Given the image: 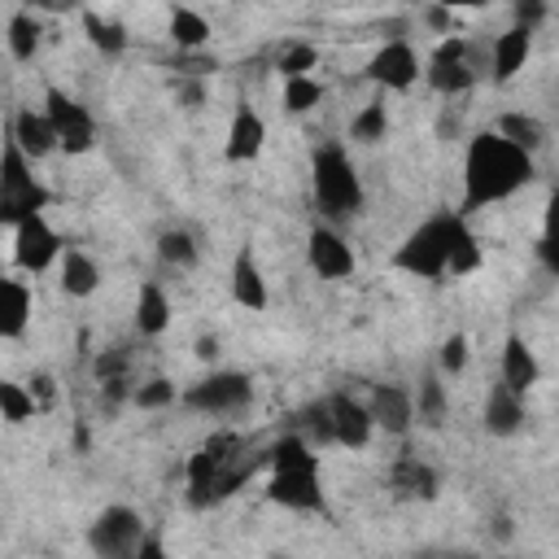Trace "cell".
Returning a JSON list of instances; mask_svg holds the SVG:
<instances>
[{"instance_id":"681fc988","label":"cell","mask_w":559,"mask_h":559,"mask_svg":"<svg viewBox=\"0 0 559 559\" xmlns=\"http://www.w3.org/2000/svg\"><path fill=\"white\" fill-rule=\"evenodd\" d=\"M140 559H162V542L144 537V542H140Z\"/></svg>"},{"instance_id":"7dc6e473","label":"cell","mask_w":559,"mask_h":559,"mask_svg":"<svg viewBox=\"0 0 559 559\" xmlns=\"http://www.w3.org/2000/svg\"><path fill=\"white\" fill-rule=\"evenodd\" d=\"M192 354H197L201 362H210V358L218 354V341H214V336H197V345H192Z\"/></svg>"},{"instance_id":"f907efd6","label":"cell","mask_w":559,"mask_h":559,"mask_svg":"<svg viewBox=\"0 0 559 559\" xmlns=\"http://www.w3.org/2000/svg\"><path fill=\"white\" fill-rule=\"evenodd\" d=\"M441 4H445V9H454V13H459V9H485V4H489V0H441Z\"/></svg>"},{"instance_id":"60d3db41","label":"cell","mask_w":559,"mask_h":559,"mask_svg":"<svg viewBox=\"0 0 559 559\" xmlns=\"http://www.w3.org/2000/svg\"><path fill=\"white\" fill-rule=\"evenodd\" d=\"M127 367H131V354H127L122 345L100 349V354H96V362H92V371H96V380H100V384H105V380H127Z\"/></svg>"},{"instance_id":"ab89813d","label":"cell","mask_w":559,"mask_h":559,"mask_svg":"<svg viewBox=\"0 0 559 559\" xmlns=\"http://www.w3.org/2000/svg\"><path fill=\"white\" fill-rule=\"evenodd\" d=\"M131 402H135L140 411H162V406H170V402H175V384H170L166 376H153V380L135 384Z\"/></svg>"},{"instance_id":"9c48e42d","label":"cell","mask_w":559,"mask_h":559,"mask_svg":"<svg viewBox=\"0 0 559 559\" xmlns=\"http://www.w3.org/2000/svg\"><path fill=\"white\" fill-rule=\"evenodd\" d=\"M57 258H61V236H57V227L44 218V210L26 214V218L13 227V262H17L26 275H44Z\"/></svg>"},{"instance_id":"ac0fdd59","label":"cell","mask_w":559,"mask_h":559,"mask_svg":"<svg viewBox=\"0 0 559 559\" xmlns=\"http://www.w3.org/2000/svg\"><path fill=\"white\" fill-rule=\"evenodd\" d=\"M332 406V428H336V445H349V450H362L376 432V419H371V406L349 397V393H332L328 397Z\"/></svg>"},{"instance_id":"7bdbcfd3","label":"cell","mask_w":559,"mask_h":559,"mask_svg":"<svg viewBox=\"0 0 559 559\" xmlns=\"http://www.w3.org/2000/svg\"><path fill=\"white\" fill-rule=\"evenodd\" d=\"M31 393H35V402H39V411H48V406L57 402V384H52V376L39 371V376L31 380Z\"/></svg>"},{"instance_id":"83f0119b","label":"cell","mask_w":559,"mask_h":559,"mask_svg":"<svg viewBox=\"0 0 559 559\" xmlns=\"http://www.w3.org/2000/svg\"><path fill=\"white\" fill-rule=\"evenodd\" d=\"M170 44L179 52H201L210 44V22L197 9H188V4L170 9Z\"/></svg>"},{"instance_id":"4fadbf2b","label":"cell","mask_w":559,"mask_h":559,"mask_svg":"<svg viewBox=\"0 0 559 559\" xmlns=\"http://www.w3.org/2000/svg\"><path fill=\"white\" fill-rule=\"evenodd\" d=\"M306 262H310V271L323 275V280H349L354 266H358L349 240H345L336 227H314V231L306 236Z\"/></svg>"},{"instance_id":"52a82bcc","label":"cell","mask_w":559,"mask_h":559,"mask_svg":"<svg viewBox=\"0 0 559 559\" xmlns=\"http://www.w3.org/2000/svg\"><path fill=\"white\" fill-rule=\"evenodd\" d=\"M140 542H144V520L140 511L114 502L105 507L92 524H87V546L100 555V559H127V555H140Z\"/></svg>"},{"instance_id":"7a4b0ae2","label":"cell","mask_w":559,"mask_h":559,"mask_svg":"<svg viewBox=\"0 0 559 559\" xmlns=\"http://www.w3.org/2000/svg\"><path fill=\"white\" fill-rule=\"evenodd\" d=\"M188 480V507L205 511L231 498L249 480V463H240V437L236 432H210L183 463Z\"/></svg>"},{"instance_id":"2e32d148","label":"cell","mask_w":559,"mask_h":559,"mask_svg":"<svg viewBox=\"0 0 559 559\" xmlns=\"http://www.w3.org/2000/svg\"><path fill=\"white\" fill-rule=\"evenodd\" d=\"M9 140H17L22 144V153L31 157V162H44L48 153H57L61 148V140H57V127H52V118L44 114V109H17L13 118H9Z\"/></svg>"},{"instance_id":"c3c4849f","label":"cell","mask_w":559,"mask_h":559,"mask_svg":"<svg viewBox=\"0 0 559 559\" xmlns=\"http://www.w3.org/2000/svg\"><path fill=\"white\" fill-rule=\"evenodd\" d=\"M35 9H52V13H70V9H83V0H31Z\"/></svg>"},{"instance_id":"d590c367","label":"cell","mask_w":559,"mask_h":559,"mask_svg":"<svg viewBox=\"0 0 559 559\" xmlns=\"http://www.w3.org/2000/svg\"><path fill=\"white\" fill-rule=\"evenodd\" d=\"M39 48V22L35 13H13L9 17V57L13 61H31Z\"/></svg>"},{"instance_id":"d6a6232c","label":"cell","mask_w":559,"mask_h":559,"mask_svg":"<svg viewBox=\"0 0 559 559\" xmlns=\"http://www.w3.org/2000/svg\"><path fill=\"white\" fill-rule=\"evenodd\" d=\"M415 424L424 428H441L445 424V384L437 376H424L419 380V393H415Z\"/></svg>"},{"instance_id":"b9f144b4","label":"cell","mask_w":559,"mask_h":559,"mask_svg":"<svg viewBox=\"0 0 559 559\" xmlns=\"http://www.w3.org/2000/svg\"><path fill=\"white\" fill-rule=\"evenodd\" d=\"M511 13H515V22L520 26H542V17H546V0H511Z\"/></svg>"},{"instance_id":"44dd1931","label":"cell","mask_w":559,"mask_h":559,"mask_svg":"<svg viewBox=\"0 0 559 559\" xmlns=\"http://www.w3.org/2000/svg\"><path fill=\"white\" fill-rule=\"evenodd\" d=\"M502 380H507L515 393H528V389L542 380V362H537L533 345H528L520 332H511V336L502 341Z\"/></svg>"},{"instance_id":"3957f363","label":"cell","mask_w":559,"mask_h":559,"mask_svg":"<svg viewBox=\"0 0 559 559\" xmlns=\"http://www.w3.org/2000/svg\"><path fill=\"white\" fill-rule=\"evenodd\" d=\"M310 175H314V201L328 218H354L362 210V179L341 144H319Z\"/></svg>"},{"instance_id":"9a60e30c","label":"cell","mask_w":559,"mask_h":559,"mask_svg":"<svg viewBox=\"0 0 559 559\" xmlns=\"http://www.w3.org/2000/svg\"><path fill=\"white\" fill-rule=\"evenodd\" d=\"M367 406H371L376 428H384L389 437H406L415 428V393L406 384H376Z\"/></svg>"},{"instance_id":"603a6c76","label":"cell","mask_w":559,"mask_h":559,"mask_svg":"<svg viewBox=\"0 0 559 559\" xmlns=\"http://www.w3.org/2000/svg\"><path fill=\"white\" fill-rule=\"evenodd\" d=\"M31 314H35L31 288L22 280H4L0 284V336L4 341H17L26 332V323H31Z\"/></svg>"},{"instance_id":"5bb4252c","label":"cell","mask_w":559,"mask_h":559,"mask_svg":"<svg viewBox=\"0 0 559 559\" xmlns=\"http://www.w3.org/2000/svg\"><path fill=\"white\" fill-rule=\"evenodd\" d=\"M437 489H441V476L424 459H415L411 450H402L393 459V467H389V493L397 502H432Z\"/></svg>"},{"instance_id":"e575fe53","label":"cell","mask_w":559,"mask_h":559,"mask_svg":"<svg viewBox=\"0 0 559 559\" xmlns=\"http://www.w3.org/2000/svg\"><path fill=\"white\" fill-rule=\"evenodd\" d=\"M275 70H280L284 79L310 74V70H319V48L306 44V39H288V44H280V52H275Z\"/></svg>"},{"instance_id":"8992f818","label":"cell","mask_w":559,"mask_h":559,"mask_svg":"<svg viewBox=\"0 0 559 559\" xmlns=\"http://www.w3.org/2000/svg\"><path fill=\"white\" fill-rule=\"evenodd\" d=\"M253 397V380L245 371H210L205 380L188 384L179 393V402L188 411H201V415H231V411H245Z\"/></svg>"},{"instance_id":"bcb514c9","label":"cell","mask_w":559,"mask_h":559,"mask_svg":"<svg viewBox=\"0 0 559 559\" xmlns=\"http://www.w3.org/2000/svg\"><path fill=\"white\" fill-rule=\"evenodd\" d=\"M537 262H542L550 275H559V240L542 236V240H537Z\"/></svg>"},{"instance_id":"30bf717a","label":"cell","mask_w":559,"mask_h":559,"mask_svg":"<svg viewBox=\"0 0 559 559\" xmlns=\"http://www.w3.org/2000/svg\"><path fill=\"white\" fill-rule=\"evenodd\" d=\"M428 87L432 92H441V96H463L472 83H476V66L467 61V39L454 31V35H445L437 48H432V57H428Z\"/></svg>"},{"instance_id":"d6986e66","label":"cell","mask_w":559,"mask_h":559,"mask_svg":"<svg viewBox=\"0 0 559 559\" xmlns=\"http://www.w3.org/2000/svg\"><path fill=\"white\" fill-rule=\"evenodd\" d=\"M528 52H533V26H520V22H511L498 39H493V52H489V70H493V83L498 87H507L520 70H524V61H528Z\"/></svg>"},{"instance_id":"ffe728a7","label":"cell","mask_w":559,"mask_h":559,"mask_svg":"<svg viewBox=\"0 0 559 559\" xmlns=\"http://www.w3.org/2000/svg\"><path fill=\"white\" fill-rule=\"evenodd\" d=\"M262 144H266V122H262V114L249 109V105H240V109L231 114L223 157H227V162H253V157L262 153Z\"/></svg>"},{"instance_id":"6da1fadb","label":"cell","mask_w":559,"mask_h":559,"mask_svg":"<svg viewBox=\"0 0 559 559\" xmlns=\"http://www.w3.org/2000/svg\"><path fill=\"white\" fill-rule=\"evenodd\" d=\"M533 179V153L511 144L502 131H476L463 153V201L459 214H476L493 201H507Z\"/></svg>"},{"instance_id":"e0dca14e","label":"cell","mask_w":559,"mask_h":559,"mask_svg":"<svg viewBox=\"0 0 559 559\" xmlns=\"http://www.w3.org/2000/svg\"><path fill=\"white\" fill-rule=\"evenodd\" d=\"M524 393H515L507 380H498L489 393H485V411H480V424L489 437H515L524 428Z\"/></svg>"},{"instance_id":"d4e9b609","label":"cell","mask_w":559,"mask_h":559,"mask_svg":"<svg viewBox=\"0 0 559 559\" xmlns=\"http://www.w3.org/2000/svg\"><path fill=\"white\" fill-rule=\"evenodd\" d=\"M480 262H485V249H480V240L472 236V227H467V214H454V227H450V266H445V275H472V271H480Z\"/></svg>"},{"instance_id":"7c38bea8","label":"cell","mask_w":559,"mask_h":559,"mask_svg":"<svg viewBox=\"0 0 559 559\" xmlns=\"http://www.w3.org/2000/svg\"><path fill=\"white\" fill-rule=\"evenodd\" d=\"M367 79L380 87V92H406L415 79H419V57L406 39H389L376 48V57L367 61Z\"/></svg>"},{"instance_id":"277c9868","label":"cell","mask_w":559,"mask_h":559,"mask_svg":"<svg viewBox=\"0 0 559 559\" xmlns=\"http://www.w3.org/2000/svg\"><path fill=\"white\" fill-rule=\"evenodd\" d=\"M459 210H441L432 218H424L393 253V266L415 275V280H441L450 266V227H454Z\"/></svg>"},{"instance_id":"484cf974","label":"cell","mask_w":559,"mask_h":559,"mask_svg":"<svg viewBox=\"0 0 559 559\" xmlns=\"http://www.w3.org/2000/svg\"><path fill=\"white\" fill-rule=\"evenodd\" d=\"M100 288V271L83 249H66L61 253V293L66 297H92Z\"/></svg>"},{"instance_id":"7402d4cb","label":"cell","mask_w":559,"mask_h":559,"mask_svg":"<svg viewBox=\"0 0 559 559\" xmlns=\"http://www.w3.org/2000/svg\"><path fill=\"white\" fill-rule=\"evenodd\" d=\"M231 297H236V306H245V310H266V280H262V271H258V258L249 253V249H240L236 258H231Z\"/></svg>"},{"instance_id":"4dcf8cb0","label":"cell","mask_w":559,"mask_h":559,"mask_svg":"<svg viewBox=\"0 0 559 559\" xmlns=\"http://www.w3.org/2000/svg\"><path fill=\"white\" fill-rule=\"evenodd\" d=\"M157 258H162L166 266H175V271H188V266H197L201 249H197L192 231H183V227H166V231L157 236Z\"/></svg>"},{"instance_id":"ee69618b","label":"cell","mask_w":559,"mask_h":559,"mask_svg":"<svg viewBox=\"0 0 559 559\" xmlns=\"http://www.w3.org/2000/svg\"><path fill=\"white\" fill-rule=\"evenodd\" d=\"M542 236L559 240V188L546 197V214H542Z\"/></svg>"},{"instance_id":"f6af8a7d","label":"cell","mask_w":559,"mask_h":559,"mask_svg":"<svg viewBox=\"0 0 559 559\" xmlns=\"http://www.w3.org/2000/svg\"><path fill=\"white\" fill-rule=\"evenodd\" d=\"M428 26L441 31V35H454V9H445V4L437 0V4L428 9Z\"/></svg>"},{"instance_id":"f35d334b","label":"cell","mask_w":559,"mask_h":559,"mask_svg":"<svg viewBox=\"0 0 559 559\" xmlns=\"http://www.w3.org/2000/svg\"><path fill=\"white\" fill-rule=\"evenodd\" d=\"M467 358H472V345H467L463 332H450V336L441 341V349H437L441 376H463V371H467Z\"/></svg>"},{"instance_id":"836d02e7","label":"cell","mask_w":559,"mask_h":559,"mask_svg":"<svg viewBox=\"0 0 559 559\" xmlns=\"http://www.w3.org/2000/svg\"><path fill=\"white\" fill-rule=\"evenodd\" d=\"M384 131H389V109H384V100L376 96V100H367V105L354 114V122H349V140H358V144H380Z\"/></svg>"},{"instance_id":"f1b7e54d","label":"cell","mask_w":559,"mask_h":559,"mask_svg":"<svg viewBox=\"0 0 559 559\" xmlns=\"http://www.w3.org/2000/svg\"><path fill=\"white\" fill-rule=\"evenodd\" d=\"M297 432L310 441V445H336V428H332V406L328 397H314L297 411Z\"/></svg>"},{"instance_id":"8d00e7d4","label":"cell","mask_w":559,"mask_h":559,"mask_svg":"<svg viewBox=\"0 0 559 559\" xmlns=\"http://www.w3.org/2000/svg\"><path fill=\"white\" fill-rule=\"evenodd\" d=\"M323 100V83L314 74H293L284 79V109L288 114H310Z\"/></svg>"},{"instance_id":"816d5d0a","label":"cell","mask_w":559,"mask_h":559,"mask_svg":"<svg viewBox=\"0 0 559 559\" xmlns=\"http://www.w3.org/2000/svg\"><path fill=\"white\" fill-rule=\"evenodd\" d=\"M493 533L507 542V537H511V520H507V515H498V520H493Z\"/></svg>"},{"instance_id":"5b68a950","label":"cell","mask_w":559,"mask_h":559,"mask_svg":"<svg viewBox=\"0 0 559 559\" xmlns=\"http://www.w3.org/2000/svg\"><path fill=\"white\" fill-rule=\"evenodd\" d=\"M52 197L48 188L31 175V157L22 153L17 140H4V153H0V223L4 227H17L26 214L44 210Z\"/></svg>"},{"instance_id":"4316f807","label":"cell","mask_w":559,"mask_h":559,"mask_svg":"<svg viewBox=\"0 0 559 559\" xmlns=\"http://www.w3.org/2000/svg\"><path fill=\"white\" fill-rule=\"evenodd\" d=\"M79 13H83V35H87V44H92L96 52H105V57H118V52H127L131 35H127V26H122V22H114V17H100L96 9H79Z\"/></svg>"},{"instance_id":"ba28073f","label":"cell","mask_w":559,"mask_h":559,"mask_svg":"<svg viewBox=\"0 0 559 559\" xmlns=\"http://www.w3.org/2000/svg\"><path fill=\"white\" fill-rule=\"evenodd\" d=\"M44 114L52 118V127H57V140H61V153H70V157H79V153H87L92 144H96V122H92V114L74 100V96H66L61 87H44Z\"/></svg>"},{"instance_id":"1f68e13d","label":"cell","mask_w":559,"mask_h":559,"mask_svg":"<svg viewBox=\"0 0 559 559\" xmlns=\"http://www.w3.org/2000/svg\"><path fill=\"white\" fill-rule=\"evenodd\" d=\"M493 131H502V135H507L511 144H520L524 153H537V148L546 144V127H542L533 114H502Z\"/></svg>"},{"instance_id":"cb8c5ba5","label":"cell","mask_w":559,"mask_h":559,"mask_svg":"<svg viewBox=\"0 0 559 559\" xmlns=\"http://www.w3.org/2000/svg\"><path fill=\"white\" fill-rule=\"evenodd\" d=\"M166 323H170V297L162 293L157 280H144L140 297H135V332L140 336H162Z\"/></svg>"},{"instance_id":"8fae6325","label":"cell","mask_w":559,"mask_h":559,"mask_svg":"<svg viewBox=\"0 0 559 559\" xmlns=\"http://www.w3.org/2000/svg\"><path fill=\"white\" fill-rule=\"evenodd\" d=\"M266 498H271L275 507H288V511H314V515L328 511L319 467H284V472H271Z\"/></svg>"},{"instance_id":"74e56055","label":"cell","mask_w":559,"mask_h":559,"mask_svg":"<svg viewBox=\"0 0 559 559\" xmlns=\"http://www.w3.org/2000/svg\"><path fill=\"white\" fill-rule=\"evenodd\" d=\"M35 411H39V402L31 389H22L13 380L0 384V419L4 424H26V419H35Z\"/></svg>"},{"instance_id":"f546056e","label":"cell","mask_w":559,"mask_h":559,"mask_svg":"<svg viewBox=\"0 0 559 559\" xmlns=\"http://www.w3.org/2000/svg\"><path fill=\"white\" fill-rule=\"evenodd\" d=\"M266 467L271 472H284V467H319V454H314V445L301 432H288V437H280L266 450Z\"/></svg>"}]
</instances>
